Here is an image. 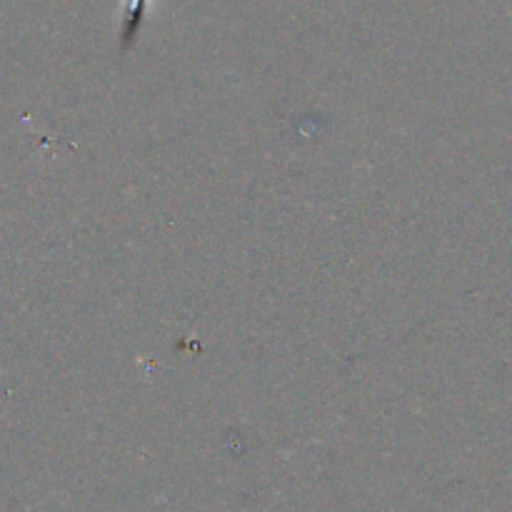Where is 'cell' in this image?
I'll return each instance as SVG.
<instances>
[{
    "mask_svg": "<svg viewBox=\"0 0 512 512\" xmlns=\"http://www.w3.org/2000/svg\"><path fill=\"white\" fill-rule=\"evenodd\" d=\"M145 10H148V0H128L123 28H120V50L123 53H128L135 45V40H138L145 20Z\"/></svg>",
    "mask_w": 512,
    "mask_h": 512,
    "instance_id": "6da1fadb",
    "label": "cell"
}]
</instances>
